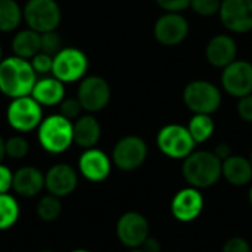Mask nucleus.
<instances>
[{"instance_id":"obj_1","label":"nucleus","mask_w":252,"mask_h":252,"mask_svg":"<svg viewBox=\"0 0 252 252\" xmlns=\"http://www.w3.org/2000/svg\"><path fill=\"white\" fill-rule=\"evenodd\" d=\"M38 80L28 59L10 55L0 62V93L9 99L30 96Z\"/></svg>"},{"instance_id":"obj_2","label":"nucleus","mask_w":252,"mask_h":252,"mask_svg":"<svg viewBox=\"0 0 252 252\" xmlns=\"http://www.w3.org/2000/svg\"><path fill=\"white\" fill-rule=\"evenodd\" d=\"M221 162L213 151H193L183 159L182 176L189 186L207 189L221 179Z\"/></svg>"},{"instance_id":"obj_3","label":"nucleus","mask_w":252,"mask_h":252,"mask_svg":"<svg viewBox=\"0 0 252 252\" xmlns=\"http://www.w3.org/2000/svg\"><path fill=\"white\" fill-rule=\"evenodd\" d=\"M37 140L47 154L61 155L66 152L74 145V121L59 112L44 117L37 128Z\"/></svg>"},{"instance_id":"obj_4","label":"nucleus","mask_w":252,"mask_h":252,"mask_svg":"<svg viewBox=\"0 0 252 252\" xmlns=\"http://www.w3.org/2000/svg\"><path fill=\"white\" fill-rule=\"evenodd\" d=\"M182 99L185 106L193 114L213 115L221 106V90L208 80H193L183 89Z\"/></svg>"},{"instance_id":"obj_5","label":"nucleus","mask_w":252,"mask_h":252,"mask_svg":"<svg viewBox=\"0 0 252 252\" xmlns=\"http://www.w3.org/2000/svg\"><path fill=\"white\" fill-rule=\"evenodd\" d=\"M43 118V106L31 94L10 99L6 108V121L9 127L19 134L37 130Z\"/></svg>"},{"instance_id":"obj_6","label":"nucleus","mask_w":252,"mask_h":252,"mask_svg":"<svg viewBox=\"0 0 252 252\" xmlns=\"http://www.w3.org/2000/svg\"><path fill=\"white\" fill-rule=\"evenodd\" d=\"M22 15L25 25L40 34L56 31L62 19V10L56 0H27Z\"/></svg>"},{"instance_id":"obj_7","label":"nucleus","mask_w":252,"mask_h":252,"mask_svg":"<svg viewBox=\"0 0 252 252\" xmlns=\"http://www.w3.org/2000/svg\"><path fill=\"white\" fill-rule=\"evenodd\" d=\"M89 71V58L78 47H62L53 56L52 75L62 83H77L81 81Z\"/></svg>"},{"instance_id":"obj_8","label":"nucleus","mask_w":252,"mask_h":252,"mask_svg":"<svg viewBox=\"0 0 252 252\" xmlns=\"http://www.w3.org/2000/svg\"><path fill=\"white\" fill-rule=\"evenodd\" d=\"M157 146L171 159H185L195 151L196 143L188 127L182 124H167L157 134Z\"/></svg>"},{"instance_id":"obj_9","label":"nucleus","mask_w":252,"mask_h":252,"mask_svg":"<svg viewBox=\"0 0 252 252\" xmlns=\"http://www.w3.org/2000/svg\"><path fill=\"white\" fill-rule=\"evenodd\" d=\"M148 145L140 136L128 134L121 137L112 148V164L126 173L140 168L148 159Z\"/></svg>"},{"instance_id":"obj_10","label":"nucleus","mask_w":252,"mask_h":252,"mask_svg":"<svg viewBox=\"0 0 252 252\" xmlns=\"http://www.w3.org/2000/svg\"><path fill=\"white\" fill-rule=\"evenodd\" d=\"M112 90L109 83L100 75H86L77 87V99L84 112L96 114L103 111L111 102Z\"/></svg>"},{"instance_id":"obj_11","label":"nucleus","mask_w":252,"mask_h":252,"mask_svg":"<svg viewBox=\"0 0 252 252\" xmlns=\"http://www.w3.org/2000/svg\"><path fill=\"white\" fill-rule=\"evenodd\" d=\"M152 34L159 44L165 47H174L188 38L189 22L179 12H165L155 21Z\"/></svg>"},{"instance_id":"obj_12","label":"nucleus","mask_w":252,"mask_h":252,"mask_svg":"<svg viewBox=\"0 0 252 252\" xmlns=\"http://www.w3.org/2000/svg\"><path fill=\"white\" fill-rule=\"evenodd\" d=\"M149 230L151 227L148 219L137 211H127L121 214L115 226L118 241L128 250L140 248L143 242L151 236Z\"/></svg>"},{"instance_id":"obj_13","label":"nucleus","mask_w":252,"mask_h":252,"mask_svg":"<svg viewBox=\"0 0 252 252\" xmlns=\"http://www.w3.org/2000/svg\"><path fill=\"white\" fill-rule=\"evenodd\" d=\"M223 90L235 99L252 93V63L245 59H236L221 69Z\"/></svg>"},{"instance_id":"obj_14","label":"nucleus","mask_w":252,"mask_h":252,"mask_svg":"<svg viewBox=\"0 0 252 252\" xmlns=\"http://www.w3.org/2000/svg\"><path fill=\"white\" fill-rule=\"evenodd\" d=\"M112 159L111 157L99 149V148H89L81 152L77 162L78 174H81L86 180L92 183L105 182L112 171Z\"/></svg>"},{"instance_id":"obj_15","label":"nucleus","mask_w":252,"mask_h":252,"mask_svg":"<svg viewBox=\"0 0 252 252\" xmlns=\"http://www.w3.org/2000/svg\"><path fill=\"white\" fill-rule=\"evenodd\" d=\"M226 30L235 34L252 31V0H223L219 12Z\"/></svg>"},{"instance_id":"obj_16","label":"nucleus","mask_w":252,"mask_h":252,"mask_svg":"<svg viewBox=\"0 0 252 252\" xmlns=\"http://www.w3.org/2000/svg\"><path fill=\"white\" fill-rule=\"evenodd\" d=\"M78 186V170L66 162L52 165L44 174V189L56 198H66Z\"/></svg>"},{"instance_id":"obj_17","label":"nucleus","mask_w":252,"mask_h":252,"mask_svg":"<svg viewBox=\"0 0 252 252\" xmlns=\"http://www.w3.org/2000/svg\"><path fill=\"white\" fill-rule=\"evenodd\" d=\"M204 196L199 189L188 186L180 189L171 199V214L180 223H192L195 221L204 211Z\"/></svg>"},{"instance_id":"obj_18","label":"nucleus","mask_w":252,"mask_h":252,"mask_svg":"<svg viewBox=\"0 0 252 252\" xmlns=\"http://www.w3.org/2000/svg\"><path fill=\"white\" fill-rule=\"evenodd\" d=\"M207 62L217 69H223L238 59V44L229 34H217L205 46Z\"/></svg>"},{"instance_id":"obj_19","label":"nucleus","mask_w":252,"mask_h":252,"mask_svg":"<svg viewBox=\"0 0 252 252\" xmlns=\"http://www.w3.org/2000/svg\"><path fill=\"white\" fill-rule=\"evenodd\" d=\"M12 190L22 198L38 196L44 190V173L34 165H24L13 171Z\"/></svg>"},{"instance_id":"obj_20","label":"nucleus","mask_w":252,"mask_h":252,"mask_svg":"<svg viewBox=\"0 0 252 252\" xmlns=\"http://www.w3.org/2000/svg\"><path fill=\"white\" fill-rule=\"evenodd\" d=\"M65 83L58 80L56 77L43 75L37 80L31 96L43 106V108H53L59 106V103L65 99Z\"/></svg>"},{"instance_id":"obj_21","label":"nucleus","mask_w":252,"mask_h":252,"mask_svg":"<svg viewBox=\"0 0 252 252\" xmlns=\"http://www.w3.org/2000/svg\"><path fill=\"white\" fill-rule=\"evenodd\" d=\"M102 137V126L93 114H83L74 121V145L89 149L94 148Z\"/></svg>"},{"instance_id":"obj_22","label":"nucleus","mask_w":252,"mask_h":252,"mask_svg":"<svg viewBox=\"0 0 252 252\" xmlns=\"http://www.w3.org/2000/svg\"><path fill=\"white\" fill-rule=\"evenodd\" d=\"M221 177L232 186H247L252 182V164L250 158L230 155L221 162Z\"/></svg>"},{"instance_id":"obj_23","label":"nucleus","mask_w":252,"mask_h":252,"mask_svg":"<svg viewBox=\"0 0 252 252\" xmlns=\"http://www.w3.org/2000/svg\"><path fill=\"white\" fill-rule=\"evenodd\" d=\"M10 46L15 56L30 61L38 52H41V34L27 27L24 30L16 31Z\"/></svg>"},{"instance_id":"obj_24","label":"nucleus","mask_w":252,"mask_h":252,"mask_svg":"<svg viewBox=\"0 0 252 252\" xmlns=\"http://www.w3.org/2000/svg\"><path fill=\"white\" fill-rule=\"evenodd\" d=\"M22 21V6L16 0H0V32L18 30Z\"/></svg>"},{"instance_id":"obj_25","label":"nucleus","mask_w":252,"mask_h":252,"mask_svg":"<svg viewBox=\"0 0 252 252\" xmlns=\"http://www.w3.org/2000/svg\"><path fill=\"white\" fill-rule=\"evenodd\" d=\"M188 130H189V133L193 137L196 145L208 142L213 137L214 130H216V123H214L213 115L193 114V117L189 120Z\"/></svg>"},{"instance_id":"obj_26","label":"nucleus","mask_w":252,"mask_h":252,"mask_svg":"<svg viewBox=\"0 0 252 252\" xmlns=\"http://www.w3.org/2000/svg\"><path fill=\"white\" fill-rule=\"evenodd\" d=\"M21 216V207L18 199L10 193L0 195V232L12 229Z\"/></svg>"},{"instance_id":"obj_27","label":"nucleus","mask_w":252,"mask_h":252,"mask_svg":"<svg viewBox=\"0 0 252 252\" xmlns=\"http://www.w3.org/2000/svg\"><path fill=\"white\" fill-rule=\"evenodd\" d=\"M37 217L44 221V223H53L59 219L61 213H62V202L61 198H56L50 193L43 195L38 202H37V208H35Z\"/></svg>"},{"instance_id":"obj_28","label":"nucleus","mask_w":252,"mask_h":252,"mask_svg":"<svg viewBox=\"0 0 252 252\" xmlns=\"http://www.w3.org/2000/svg\"><path fill=\"white\" fill-rule=\"evenodd\" d=\"M4 149H6V157L12 159H22L27 157L30 151V143L22 134H15L10 136L9 139L4 140Z\"/></svg>"},{"instance_id":"obj_29","label":"nucleus","mask_w":252,"mask_h":252,"mask_svg":"<svg viewBox=\"0 0 252 252\" xmlns=\"http://www.w3.org/2000/svg\"><path fill=\"white\" fill-rule=\"evenodd\" d=\"M223 0H190L192 10L204 18H211L219 15Z\"/></svg>"},{"instance_id":"obj_30","label":"nucleus","mask_w":252,"mask_h":252,"mask_svg":"<svg viewBox=\"0 0 252 252\" xmlns=\"http://www.w3.org/2000/svg\"><path fill=\"white\" fill-rule=\"evenodd\" d=\"M83 106L80 103V100L75 97H65L61 103H59V114L63 115L65 118L75 121L78 117L83 115Z\"/></svg>"},{"instance_id":"obj_31","label":"nucleus","mask_w":252,"mask_h":252,"mask_svg":"<svg viewBox=\"0 0 252 252\" xmlns=\"http://www.w3.org/2000/svg\"><path fill=\"white\" fill-rule=\"evenodd\" d=\"M34 71L37 75H50L52 74V66H53V56L44 52H38L32 59H30Z\"/></svg>"},{"instance_id":"obj_32","label":"nucleus","mask_w":252,"mask_h":252,"mask_svg":"<svg viewBox=\"0 0 252 252\" xmlns=\"http://www.w3.org/2000/svg\"><path fill=\"white\" fill-rule=\"evenodd\" d=\"M62 49V38L56 31H47L41 34V52L55 56Z\"/></svg>"},{"instance_id":"obj_33","label":"nucleus","mask_w":252,"mask_h":252,"mask_svg":"<svg viewBox=\"0 0 252 252\" xmlns=\"http://www.w3.org/2000/svg\"><path fill=\"white\" fill-rule=\"evenodd\" d=\"M236 114L238 117L245 121V123H252V93L247 94L241 99H238L236 103Z\"/></svg>"},{"instance_id":"obj_34","label":"nucleus","mask_w":252,"mask_h":252,"mask_svg":"<svg viewBox=\"0 0 252 252\" xmlns=\"http://www.w3.org/2000/svg\"><path fill=\"white\" fill-rule=\"evenodd\" d=\"M221 252H251V245L245 238L233 236L226 241Z\"/></svg>"},{"instance_id":"obj_35","label":"nucleus","mask_w":252,"mask_h":252,"mask_svg":"<svg viewBox=\"0 0 252 252\" xmlns=\"http://www.w3.org/2000/svg\"><path fill=\"white\" fill-rule=\"evenodd\" d=\"M164 12H182L190 6V0H155Z\"/></svg>"},{"instance_id":"obj_36","label":"nucleus","mask_w":252,"mask_h":252,"mask_svg":"<svg viewBox=\"0 0 252 252\" xmlns=\"http://www.w3.org/2000/svg\"><path fill=\"white\" fill-rule=\"evenodd\" d=\"M12 186H13V171L1 162L0 164V195L9 193L12 190Z\"/></svg>"},{"instance_id":"obj_37","label":"nucleus","mask_w":252,"mask_h":252,"mask_svg":"<svg viewBox=\"0 0 252 252\" xmlns=\"http://www.w3.org/2000/svg\"><path fill=\"white\" fill-rule=\"evenodd\" d=\"M221 161H224L226 158H229L230 155H233L232 154V146L229 145V143H224V142H221V143H219L216 148H214V151H213Z\"/></svg>"},{"instance_id":"obj_38","label":"nucleus","mask_w":252,"mask_h":252,"mask_svg":"<svg viewBox=\"0 0 252 252\" xmlns=\"http://www.w3.org/2000/svg\"><path fill=\"white\" fill-rule=\"evenodd\" d=\"M140 248L145 250L146 252H161V244H159L158 239L149 236V238L143 242V245H142Z\"/></svg>"},{"instance_id":"obj_39","label":"nucleus","mask_w":252,"mask_h":252,"mask_svg":"<svg viewBox=\"0 0 252 252\" xmlns=\"http://www.w3.org/2000/svg\"><path fill=\"white\" fill-rule=\"evenodd\" d=\"M6 158V149H4V139L0 136V164L4 161Z\"/></svg>"},{"instance_id":"obj_40","label":"nucleus","mask_w":252,"mask_h":252,"mask_svg":"<svg viewBox=\"0 0 252 252\" xmlns=\"http://www.w3.org/2000/svg\"><path fill=\"white\" fill-rule=\"evenodd\" d=\"M248 201H250V204H251L252 207V185L250 186V190H248Z\"/></svg>"},{"instance_id":"obj_41","label":"nucleus","mask_w":252,"mask_h":252,"mask_svg":"<svg viewBox=\"0 0 252 252\" xmlns=\"http://www.w3.org/2000/svg\"><path fill=\"white\" fill-rule=\"evenodd\" d=\"M128 252H146L145 250H142V248H133V250H130Z\"/></svg>"},{"instance_id":"obj_42","label":"nucleus","mask_w":252,"mask_h":252,"mask_svg":"<svg viewBox=\"0 0 252 252\" xmlns=\"http://www.w3.org/2000/svg\"><path fill=\"white\" fill-rule=\"evenodd\" d=\"M3 61V46H1V41H0V62Z\"/></svg>"},{"instance_id":"obj_43","label":"nucleus","mask_w":252,"mask_h":252,"mask_svg":"<svg viewBox=\"0 0 252 252\" xmlns=\"http://www.w3.org/2000/svg\"><path fill=\"white\" fill-rule=\"evenodd\" d=\"M71 252H90V251H87V250H81V248H78V250H74V251H71Z\"/></svg>"},{"instance_id":"obj_44","label":"nucleus","mask_w":252,"mask_h":252,"mask_svg":"<svg viewBox=\"0 0 252 252\" xmlns=\"http://www.w3.org/2000/svg\"><path fill=\"white\" fill-rule=\"evenodd\" d=\"M38 252H55V251H50V250H43V251H38Z\"/></svg>"},{"instance_id":"obj_45","label":"nucleus","mask_w":252,"mask_h":252,"mask_svg":"<svg viewBox=\"0 0 252 252\" xmlns=\"http://www.w3.org/2000/svg\"><path fill=\"white\" fill-rule=\"evenodd\" d=\"M250 161H251V164H252V151H251V155H250Z\"/></svg>"},{"instance_id":"obj_46","label":"nucleus","mask_w":252,"mask_h":252,"mask_svg":"<svg viewBox=\"0 0 252 252\" xmlns=\"http://www.w3.org/2000/svg\"><path fill=\"white\" fill-rule=\"evenodd\" d=\"M251 63H252V62H251Z\"/></svg>"}]
</instances>
